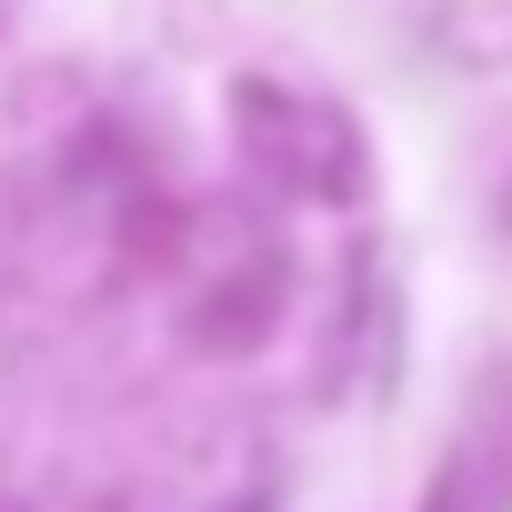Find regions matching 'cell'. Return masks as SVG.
I'll return each instance as SVG.
<instances>
[{"instance_id":"cell-1","label":"cell","mask_w":512,"mask_h":512,"mask_svg":"<svg viewBox=\"0 0 512 512\" xmlns=\"http://www.w3.org/2000/svg\"><path fill=\"white\" fill-rule=\"evenodd\" d=\"M231 141L251 161V181L282 191V201H312V211H352L372 191V161H362V131L352 111L312 101V91H282V81H231Z\"/></svg>"},{"instance_id":"cell-2","label":"cell","mask_w":512,"mask_h":512,"mask_svg":"<svg viewBox=\"0 0 512 512\" xmlns=\"http://www.w3.org/2000/svg\"><path fill=\"white\" fill-rule=\"evenodd\" d=\"M422 512H512V362L472 392V412H462Z\"/></svg>"},{"instance_id":"cell-3","label":"cell","mask_w":512,"mask_h":512,"mask_svg":"<svg viewBox=\"0 0 512 512\" xmlns=\"http://www.w3.org/2000/svg\"><path fill=\"white\" fill-rule=\"evenodd\" d=\"M272 322H282V262L272 251H251L241 272H211L191 292V342L201 352H251V342H272Z\"/></svg>"},{"instance_id":"cell-4","label":"cell","mask_w":512,"mask_h":512,"mask_svg":"<svg viewBox=\"0 0 512 512\" xmlns=\"http://www.w3.org/2000/svg\"><path fill=\"white\" fill-rule=\"evenodd\" d=\"M251 512H262V502H251Z\"/></svg>"}]
</instances>
